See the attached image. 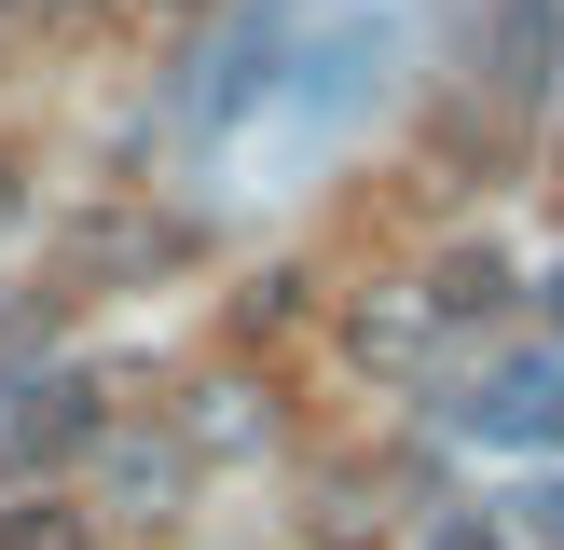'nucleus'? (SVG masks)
<instances>
[{"instance_id": "f257e3e1", "label": "nucleus", "mask_w": 564, "mask_h": 550, "mask_svg": "<svg viewBox=\"0 0 564 550\" xmlns=\"http://www.w3.org/2000/svg\"><path fill=\"white\" fill-rule=\"evenodd\" d=\"M455 427L482 440V454H564V358H496L455 399Z\"/></svg>"}, {"instance_id": "f03ea898", "label": "nucleus", "mask_w": 564, "mask_h": 550, "mask_svg": "<svg viewBox=\"0 0 564 550\" xmlns=\"http://www.w3.org/2000/svg\"><path fill=\"white\" fill-rule=\"evenodd\" d=\"M564 69V14L551 0H496V55H482V97L496 110H538V82Z\"/></svg>"}, {"instance_id": "7ed1b4c3", "label": "nucleus", "mask_w": 564, "mask_h": 550, "mask_svg": "<svg viewBox=\"0 0 564 550\" xmlns=\"http://www.w3.org/2000/svg\"><path fill=\"white\" fill-rule=\"evenodd\" d=\"M358 358H372V372H413V358L441 344V317H427V289H372L358 302V330H345Z\"/></svg>"}, {"instance_id": "20e7f679", "label": "nucleus", "mask_w": 564, "mask_h": 550, "mask_svg": "<svg viewBox=\"0 0 564 550\" xmlns=\"http://www.w3.org/2000/svg\"><path fill=\"white\" fill-rule=\"evenodd\" d=\"M496 302H510V262H496V248H455V262L427 275V317H441V330H468V317H496Z\"/></svg>"}, {"instance_id": "39448f33", "label": "nucleus", "mask_w": 564, "mask_h": 550, "mask_svg": "<svg viewBox=\"0 0 564 550\" xmlns=\"http://www.w3.org/2000/svg\"><path fill=\"white\" fill-rule=\"evenodd\" d=\"M83 440H97V385H42L14 413V454H83Z\"/></svg>"}, {"instance_id": "423d86ee", "label": "nucleus", "mask_w": 564, "mask_h": 550, "mask_svg": "<svg viewBox=\"0 0 564 550\" xmlns=\"http://www.w3.org/2000/svg\"><path fill=\"white\" fill-rule=\"evenodd\" d=\"M180 427H193V454H248V440H262L275 413L248 399V385H193V413H180Z\"/></svg>"}, {"instance_id": "0eeeda50", "label": "nucleus", "mask_w": 564, "mask_h": 550, "mask_svg": "<svg viewBox=\"0 0 564 550\" xmlns=\"http://www.w3.org/2000/svg\"><path fill=\"white\" fill-rule=\"evenodd\" d=\"M0 550H97V522L55 495H0Z\"/></svg>"}, {"instance_id": "6e6552de", "label": "nucleus", "mask_w": 564, "mask_h": 550, "mask_svg": "<svg viewBox=\"0 0 564 550\" xmlns=\"http://www.w3.org/2000/svg\"><path fill=\"white\" fill-rule=\"evenodd\" d=\"M427 550H510V537H496L482 509H441V522H427Z\"/></svg>"}, {"instance_id": "1a4fd4ad", "label": "nucleus", "mask_w": 564, "mask_h": 550, "mask_svg": "<svg viewBox=\"0 0 564 550\" xmlns=\"http://www.w3.org/2000/svg\"><path fill=\"white\" fill-rule=\"evenodd\" d=\"M523 509H538V537H551V550H564V482H551V495H523Z\"/></svg>"}, {"instance_id": "9d476101", "label": "nucleus", "mask_w": 564, "mask_h": 550, "mask_svg": "<svg viewBox=\"0 0 564 550\" xmlns=\"http://www.w3.org/2000/svg\"><path fill=\"white\" fill-rule=\"evenodd\" d=\"M0 220H14V165H0Z\"/></svg>"}, {"instance_id": "9b49d317", "label": "nucleus", "mask_w": 564, "mask_h": 550, "mask_svg": "<svg viewBox=\"0 0 564 550\" xmlns=\"http://www.w3.org/2000/svg\"><path fill=\"white\" fill-rule=\"evenodd\" d=\"M152 14H207V0H152Z\"/></svg>"}]
</instances>
